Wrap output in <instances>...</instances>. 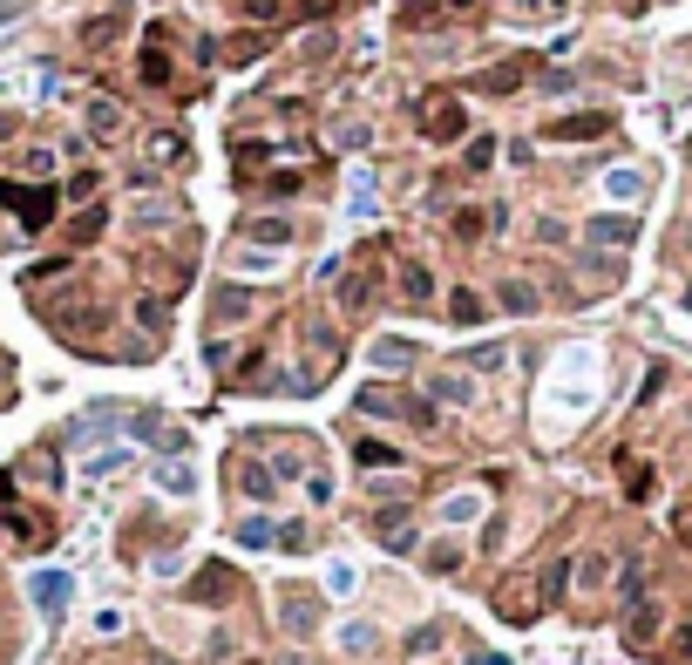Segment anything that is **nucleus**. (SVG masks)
<instances>
[{
  "label": "nucleus",
  "instance_id": "39",
  "mask_svg": "<svg viewBox=\"0 0 692 665\" xmlns=\"http://www.w3.org/2000/svg\"><path fill=\"white\" fill-rule=\"evenodd\" d=\"M299 14H326V7H333V0H293Z\"/></svg>",
  "mask_w": 692,
  "mask_h": 665
},
{
  "label": "nucleus",
  "instance_id": "13",
  "mask_svg": "<svg viewBox=\"0 0 692 665\" xmlns=\"http://www.w3.org/2000/svg\"><path fill=\"white\" fill-rule=\"evenodd\" d=\"M448 319H455V326H476V319H489V306H482V293H469V285H461V293L448 299Z\"/></svg>",
  "mask_w": 692,
  "mask_h": 665
},
{
  "label": "nucleus",
  "instance_id": "17",
  "mask_svg": "<svg viewBox=\"0 0 692 665\" xmlns=\"http://www.w3.org/2000/svg\"><path fill=\"white\" fill-rule=\"evenodd\" d=\"M89 129L95 136H123V109L116 102H89Z\"/></svg>",
  "mask_w": 692,
  "mask_h": 665
},
{
  "label": "nucleus",
  "instance_id": "38",
  "mask_svg": "<svg viewBox=\"0 0 692 665\" xmlns=\"http://www.w3.org/2000/svg\"><path fill=\"white\" fill-rule=\"evenodd\" d=\"M136 319H143V326H150V333H156V326H163V299H143V306H136Z\"/></svg>",
  "mask_w": 692,
  "mask_h": 665
},
{
  "label": "nucleus",
  "instance_id": "30",
  "mask_svg": "<svg viewBox=\"0 0 692 665\" xmlns=\"http://www.w3.org/2000/svg\"><path fill=\"white\" fill-rule=\"evenodd\" d=\"M482 232H489V217H482V211H455V238H482Z\"/></svg>",
  "mask_w": 692,
  "mask_h": 665
},
{
  "label": "nucleus",
  "instance_id": "19",
  "mask_svg": "<svg viewBox=\"0 0 692 665\" xmlns=\"http://www.w3.org/2000/svg\"><path fill=\"white\" fill-rule=\"evenodd\" d=\"M373 360H381L387 373H400L407 360H415V346H407V340H381V346H373Z\"/></svg>",
  "mask_w": 692,
  "mask_h": 665
},
{
  "label": "nucleus",
  "instance_id": "18",
  "mask_svg": "<svg viewBox=\"0 0 692 665\" xmlns=\"http://www.w3.org/2000/svg\"><path fill=\"white\" fill-rule=\"evenodd\" d=\"M143 82H150V89H170V55H163V48H143Z\"/></svg>",
  "mask_w": 692,
  "mask_h": 665
},
{
  "label": "nucleus",
  "instance_id": "1",
  "mask_svg": "<svg viewBox=\"0 0 692 665\" xmlns=\"http://www.w3.org/2000/svg\"><path fill=\"white\" fill-rule=\"evenodd\" d=\"M461 14H476V0H400V28H442Z\"/></svg>",
  "mask_w": 692,
  "mask_h": 665
},
{
  "label": "nucleus",
  "instance_id": "7",
  "mask_svg": "<svg viewBox=\"0 0 692 665\" xmlns=\"http://www.w3.org/2000/svg\"><path fill=\"white\" fill-rule=\"evenodd\" d=\"M312 625H320V598L293 591V598H285V632H293V638H312Z\"/></svg>",
  "mask_w": 692,
  "mask_h": 665
},
{
  "label": "nucleus",
  "instance_id": "31",
  "mask_svg": "<svg viewBox=\"0 0 692 665\" xmlns=\"http://www.w3.org/2000/svg\"><path fill=\"white\" fill-rule=\"evenodd\" d=\"M217 312H224V319H245V312H251V293H238V285H231V293L217 299Z\"/></svg>",
  "mask_w": 692,
  "mask_h": 665
},
{
  "label": "nucleus",
  "instance_id": "41",
  "mask_svg": "<svg viewBox=\"0 0 692 665\" xmlns=\"http://www.w3.org/2000/svg\"><path fill=\"white\" fill-rule=\"evenodd\" d=\"M679 537H686V550H692V516H686V523H679Z\"/></svg>",
  "mask_w": 692,
  "mask_h": 665
},
{
  "label": "nucleus",
  "instance_id": "29",
  "mask_svg": "<svg viewBox=\"0 0 692 665\" xmlns=\"http://www.w3.org/2000/svg\"><path fill=\"white\" fill-rule=\"evenodd\" d=\"M34 598H41V604H48V611H55V604H62V598H68V577H41V584H34Z\"/></svg>",
  "mask_w": 692,
  "mask_h": 665
},
{
  "label": "nucleus",
  "instance_id": "25",
  "mask_svg": "<svg viewBox=\"0 0 692 665\" xmlns=\"http://www.w3.org/2000/svg\"><path fill=\"white\" fill-rule=\"evenodd\" d=\"M461 156H469V171H489V163H495V136H476Z\"/></svg>",
  "mask_w": 692,
  "mask_h": 665
},
{
  "label": "nucleus",
  "instance_id": "26",
  "mask_svg": "<svg viewBox=\"0 0 692 665\" xmlns=\"http://www.w3.org/2000/svg\"><path fill=\"white\" fill-rule=\"evenodd\" d=\"M455 564H461V543H434V550H428V571H455Z\"/></svg>",
  "mask_w": 692,
  "mask_h": 665
},
{
  "label": "nucleus",
  "instance_id": "15",
  "mask_svg": "<svg viewBox=\"0 0 692 665\" xmlns=\"http://www.w3.org/2000/svg\"><path fill=\"white\" fill-rule=\"evenodd\" d=\"M231 591H238V577H231V571H204L197 584H190V598H211V604H224Z\"/></svg>",
  "mask_w": 692,
  "mask_h": 665
},
{
  "label": "nucleus",
  "instance_id": "42",
  "mask_svg": "<svg viewBox=\"0 0 692 665\" xmlns=\"http://www.w3.org/2000/svg\"><path fill=\"white\" fill-rule=\"evenodd\" d=\"M150 665H177V659H163V652H156V659H150Z\"/></svg>",
  "mask_w": 692,
  "mask_h": 665
},
{
  "label": "nucleus",
  "instance_id": "35",
  "mask_svg": "<svg viewBox=\"0 0 692 665\" xmlns=\"http://www.w3.org/2000/svg\"><path fill=\"white\" fill-rule=\"evenodd\" d=\"M163 489H170V495H184V489H190V468H184V462H170V468H163Z\"/></svg>",
  "mask_w": 692,
  "mask_h": 665
},
{
  "label": "nucleus",
  "instance_id": "3",
  "mask_svg": "<svg viewBox=\"0 0 692 665\" xmlns=\"http://www.w3.org/2000/svg\"><path fill=\"white\" fill-rule=\"evenodd\" d=\"M0 204H14L28 232H41L48 217H55V190H21V184H7V177H0Z\"/></svg>",
  "mask_w": 692,
  "mask_h": 665
},
{
  "label": "nucleus",
  "instance_id": "12",
  "mask_svg": "<svg viewBox=\"0 0 692 665\" xmlns=\"http://www.w3.org/2000/svg\"><path fill=\"white\" fill-rule=\"evenodd\" d=\"M354 462H360V468H400V449H387V442H367V434H360V442H354Z\"/></svg>",
  "mask_w": 692,
  "mask_h": 665
},
{
  "label": "nucleus",
  "instance_id": "21",
  "mask_svg": "<svg viewBox=\"0 0 692 665\" xmlns=\"http://www.w3.org/2000/svg\"><path fill=\"white\" fill-rule=\"evenodd\" d=\"M434 401H469V394H476V387L461 381V373H434V387H428Z\"/></svg>",
  "mask_w": 692,
  "mask_h": 665
},
{
  "label": "nucleus",
  "instance_id": "4",
  "mask_svg": "<svg viewBox=\"0 0 692 665\" xmlns=\"http://www.w3.org/2000/svg\"><path fill=\"white\" fill-rule=\"evenodd\" d=\"M360 415H407V421H421V428H428V421H434V407H428V401H421V407H407V401L394 394V387H360Z\"/></svg>",
  "mask_w": 692,
  "mask_h": 665
},
{
  "label": "nucleus",
  "instance_id": "33",
  "mask_svg": "<svg viewBox=\"0 0 692 665\" xmlns=\"http://www.w3.org/2000/svg\"><path fill=\"white\" fill-rule=\"evenodd\" d=\"M150 150H156V163H184V143H177V136H156Z\"/></svg>",
  "mask_w": 692,
  "mask_h": 665
},
{
  "label": "nucleus",
  "instance_id": "10",
  "mask_svg": "<svg viewBox=\"0 0 692 665\" xmlns=\"http://www.w3.org/2000/svg\"><path fill=\"white\" fill-rule=\"evenodd\" d=\"M373 537H381L387 550H407V543H415V537H407V516H400V510H381V516H373Z\"/></svg>",
  "mask_w": 692,
  "mask_h": 665
},
{
  "label": "nucleus",
  "instance_id": "20",
  "mask_svg": "<svg viewBox=\"0 0 692 665\" xmlns=\"http://www.w3.org/2000/svg\"><path fill=\"white\" fill-rule=\"evenodd\" d=\"M251 238H258V245H285L293 224H285V217H251Z\"/></svg>",
  "mask_w": 692,
  "mask_h": 665
},
{
  "label": "nucleus",
  "instance_id": "32",
  "mask_svg": "<svg viewBox=\"0 0 692 665\" xmlns=\"http://www.w3.org/2000/svg\"><path fill=\"white\" fill-rule=\"evenodd\" d=\"M238 543H272V523H265V516H251V523H238Z\"/></svg>",
  "mask_w": 692,
  "mask_h": 665
},
{
  "label": "nucleus",
  "instance_id": "37",
  "mask_svg": "<svg viewBox=\"0 0 692 665\" xmlns=\"http://www.w3.org/2000/svg\"><path fill=\"white\" fill-rule=\"evenodd\" d=\"M367 136H373L367 123H339V143H346V150H360V143H367Z\"/></svg>",
  "mask_w": 692,
  "mask_h": 665
},
{
  "label": "nucleus",
  "instance_id": "6",
  "mask_svg": "<svg viewBox=\"0 0 692 665\" xmlns=\"http://www.w3.org/2000/svg\"><path fill=\"white\" fill-rule=\"evenodd\" d=\"M537 604H543V598H530V591H523V577H509V584L495 591V611H503L509 625H530V611H537Z\"/></svg>",
  "mask_w": 692,
  "mask_h": 665
},
{
  "label": "nucleus",
  "instance_id": "24",
  "mask_svg": "<svg viewBox=\"0 0 692 665\" xmlns=\"http://www.w3.org/2000/svg\"><path fill=\"white\" fill-rule=\"evenodd\" d=\"M625 495H638V503L652 495V468L645 462H625Z\"/></svg>",
  "mask_w": 692,
  "mask_h": 665
},
{
  "label": "nucleus",
  "instance_id": "16",
  "mask_svg": "<svg viewBox=\"0 0 692 665\" xmlns=\"http://www.w3.org/2000/svg\"><path fill=\"white\" fill-rule=\"evenodd\" d=\"M400 293H407V299L421 306V299L434 293V272H428V265H415V258H407V265H400Z\"/></svg>",
  "mask_w": 692,
  "mask_h": 665
},
{
  "label": "nucleus",
  "instance_id": "27",
  "mask_svg": "<svg viewBox=\"0 0 692 665\" xmlns=\"http://www.w3.org/2000/svg\"><path fill=\"white\" fill-rule=\"evenodd\" d=\"M564 584H570V564H550V571H543V604L564 598Z\"/></svg>",
  "mask_w": 692,
  "mask_h": 665
},
{
  "label": "nucleus",
  "instance_id": "23",
  "mask_svg": "<svg viewBox=\"0 0 692 665\" xmlns=\"http://www.w3.org/2000/svg\"><path fill=\"white\" fill-rule=\"evenodd\" d=\"M503 306H509V312H537V293H530L523 279H509V285H503Z\"/></svg>",
  "mask_w": 692,
  "mask_h": 665
},
{
  "label": "nucleus",
  "instance_id": "9",
  "mask_svg": "<svg viewBox=\"0 0 692 665\" xmlns=\"http://www.w3.org/2000/svg\"><path fill=\"white\" fill-rule=\"evenodd\" d=\"M584 238H598V245H631V238H638V224H631V217H591Z\"/></svg>",
  "mask_w": 692,
  "mask_h": 665
},
{
  "label": "nucleus",
  "instance_id": "8",
  "mask_svg": "<svg viewBox=\"0 0 692 665\" xmlns=\"http://www.w3.org/2000/svg\"><path fill=\"white\" fill-rule=\"evenodd\" d=\"M659 625H665V611H659V604H631V625H625L631 652H638V645H652V638H659Z\"/></svg>",
  "mask_w": 692,
  "mask_h": 665
},
{
  "label": "nucleus",
  "instance_id": "22",
  "mask_svg": "<svg viewBox=\"0 0 692 665\" xmlns=\"http://www.w3.org/2000/svg\"><path fill=\"white\" fill-rule=\"evenodd\" d=\"M604 571H611V557H577V571H570V577H577L584 591H598V584H604Z\"/></svg>",
  "mask_w": 692,
  "mask_h": 665
},
{
  "label": "nucleus",
  "instance_id": "28",
  "mask_svg": "<svg viewBox=\"0 0 692 665\" xmlns=\"http://www.w3.org/2000/svg\"><path fill=\"white\" fill-rule=\"evenodd\" d=\"M665 659H672V665H692V625H679V632H672V645H665Z\"/></svg>",
  "mask_w": 692,
  "mask_h": 665
},
{
  "label": "nucleus",
  "instance_id": "40",
  "mask_svg": "<svg viewBox=\"0 0 692 665\" xmlns=\"http://www.w3.org/2000/svg\"><path fill=\"white\" fill-rule=\"evenodd\" d=\"M469 665H509V659H495V652H476V659H469Z\"/></svg>",
  "mask_w": 692,
  "mask_h": 665
},
{
  "label": "nucleus",
  "instance_id": "36",
  "mask_svg": "<svg viewBox=\"0 0 692 665\" xmlns=\"http://www.w3.org/2000/svg\"><path fill=\"white\" fill-rule=\"evenodd\" d=\"M95 184H102V177H95V171H82V177H68V197H95Z\"/></svg>",
  "mask_w": 692,
  "mask_h": 665
},
{
  "label": "nucleus",
  "instance_id": "14",
  "mask_svg": "<svg viewBox=\"0 0 692 665\" xmlns=\"http://www.w3.org/2000/svg\"><path fill=\"white\" fill-rule=\"evenodd\" d=\"M238 489H245V495H258V503H272V489H278V482H272V468H265V462H245V468H238Z\"/></svg>",
  "mask_w": 692,
  "mask_h": 665
},
{
  "label": "nucleus",
  "instance_id": "34",
  "mask_svg": "<svg viewBox=\"0 0 692 665\" xmlns=\"http://www.w3.org/2000/svg\"><path fill=\"white\" fill-rule=\"evenodd\" d=\"M245 14L251 21H278V14H285V0H245Z\"/></svg>",
  "mask_w": 692,
  "mask_h": 665
},
{
  "label": "nucleus",
  "instance_id": "11",
  "mask_svg": "<svg viewBox=\"0 0 692 665\" xmlns=\"http://www.w3.org/2000/svg\"><path fill=\"white\" fill-rule=\"evenodd\" d=\"M523 75H530V62L516 55V62H503V68H489V75H482V95H509V89H516Z\"/></svg>",
  "mask_w": 692,
  "mask_h": 665
},
{
  "label": "nucleus",
  "instance_id": "5",
  "mask_svg": "<svg viewBox=\"0 0 692 665\" xmlns=\"http://www.w3.org/2000/svg\"><path fill=\"white\" fill-rule=\"evenodd\" d=\"M611 129V109H584V116H556L550 136L556 143H584V136H604Z\"/></svg>",
  "mask_w": 692,
  "mask_h": 665
},
{
  "label": "nucleus",
  "instance_id": "2",
  "mask_svg": "<svg viewBox=\"0 0 692 665\" xmlns=\"http://www.w3.org/2000/svg\"><path fill=\"white\" fill-rule=\"evenodd\" d=\"M461 129H469V109H461L455 95L428 102V116H421V136H428V143H461Z\"/></svg>",
  "mask_w": 692,
  "mask_h": 665
}]
</instances>
